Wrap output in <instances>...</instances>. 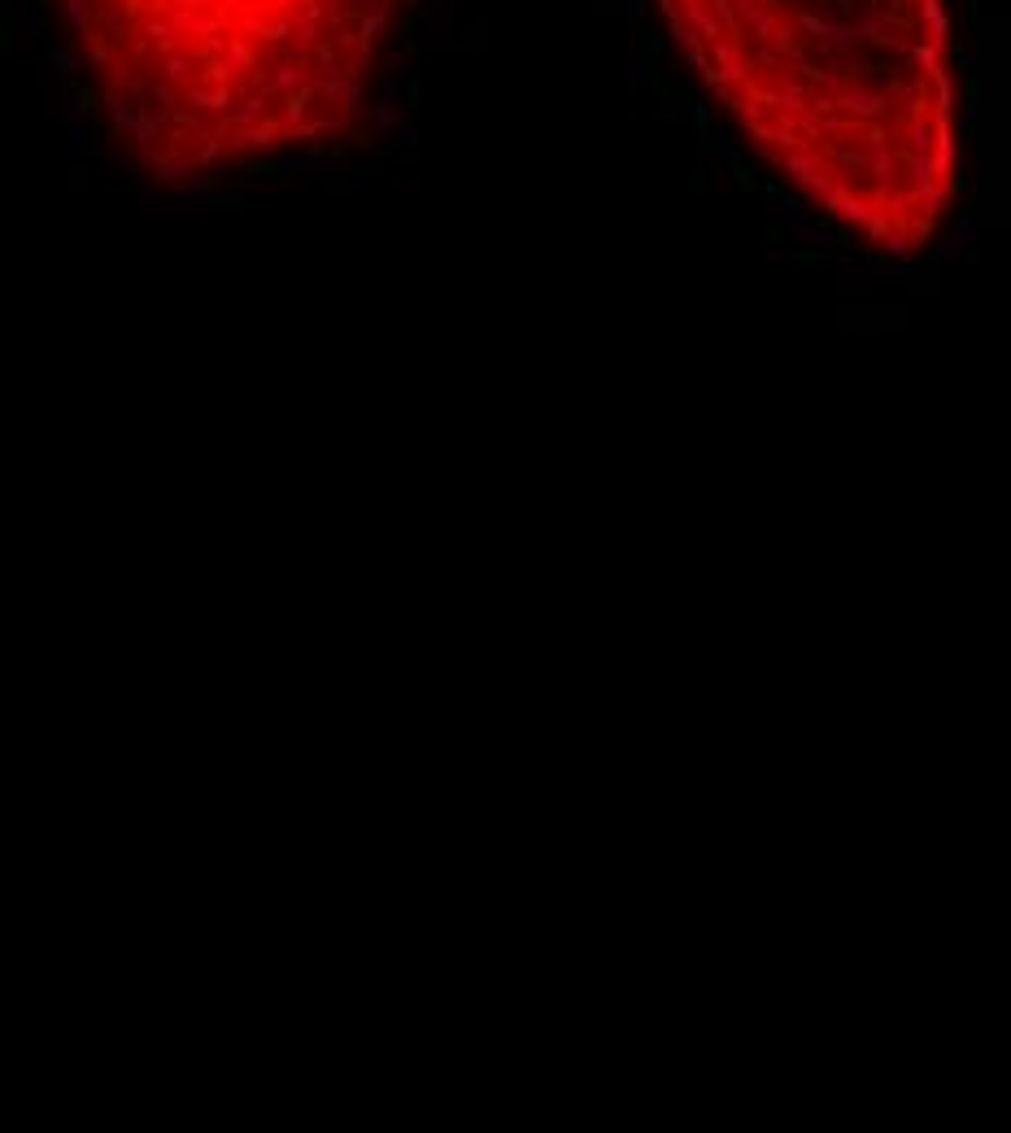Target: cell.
<instances>
[{
  "mask_svg": "<svg viewBox=\"0 0 1011 1133\" xmlns=\"http://www.w3.org/2000/svg\"><path fill=\"white\" fill-rule=\"evenodd\" d=\"M745 145L889 258H920L960 201V97L941 0H663Z\"/></svg>",
  "mask_w": 1011,
  "mask_h": 1133,
  "instance_id": "obj_1",
  "label": "cell"
},
{
  "mask_svg": "<svg viewBox=\"0 0 1011 1133\" xmlns=\"http://www.w3.org/2000/svg\"><path fill=\"white\" fill-rule=\"evenodd\" d=\"M153 183L349 136L401 0H66Z\"/></svg>",
  "mask_w": 1011,
  "mask_h": 1133,
  "instance_id": "obj_2",
  "label": "cell"
}]
</instances>
